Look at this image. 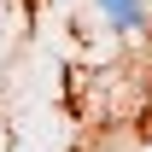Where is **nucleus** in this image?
<instances>
[{
  "label": "nucleus",
  "mask_w": 152,
  "mask_h": 152,
  "mask_svg": "<svg viewBox=\"0 0 152 152\" xmlns=\"http://www.w3.org/2000/svg\"><path fill=\"white\" fill-rule=\"evenodd\" d=\"M99 6L111 12L117 29H140V18H146V6H140V0H99Z\"/></svg>",
  "instance_id": "f257e3e1"
}]
</instances>
